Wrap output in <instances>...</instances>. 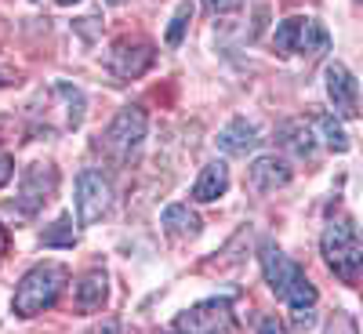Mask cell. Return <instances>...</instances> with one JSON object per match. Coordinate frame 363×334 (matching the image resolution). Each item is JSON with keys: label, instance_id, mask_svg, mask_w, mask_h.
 Listing matches in <instances>:
<instances>
[{"label": "cell", "instance_id": "obj_1", "mask_svg": "<svg viewBox=\"0 0 363 334\" xmlns=\"http://www.w3.org/2000/svg\"><path fill=\"white\" fill-rule=\"evenodd\" d=\"M66 277H69L66 265H58V262H40V265H33V269L22 277L18 291H15L11 309H15L18 316H37V313L51 309L55 298L62 294V287H66Z\"/></svg>", "mask_w": 363, "mask_h": 334}, {"label": "cell", "instance_id": "obj_2", "mask_svg": "<svg viewBox=\"0 0 363 334\" xmlns=\"http://www.w3.org/2000/svg\"><path fill=\"white\" fill-rule=\"evenodd\" d=\"M320 251H323V262L330 265V272H338L345 284H352L363 269V240L356 233V226L349 218H338L323 229V240H320Z\"/></svg>", "mask_w": 363, "mask_h": 334}, {"label": "cell", "instance_id": "obj_3", "mask_svg": "<svg viewBox=\"0 0 363 334\" xmlns=\"http://www.w3.org/2000/svg\"><path fill=\"white\" fill-rule=\"evenodd\" d=\"M142 138H145V109L142 106H124L113 116V124L106 128L102 145H106V153H113V160L124 164L142 145Z\"/></svg>", "mask_w": 363, "mask_h": 334}, {"label": "cell", "instance_id": "obj_4", "mask_svg": "<svg viewBox=\"0 0 363 334\" xmlns=\"http://www.w3.org/2000/svg\"><path fill=\"white\" fill-rule=\"evenodd\" d=\"M229 327H233V306H229V298L196 301L193 309L178 313V320H174V330L178 334H225Z\"/></svg>", "mask_w": 363, "mask_h": 334}, {"label": "cell", "instance_id": "obj_5", "mask_svg": "<svg viewBox=\"0 0 363 334\" xmlns=\"http://www.w3.org/2000/svg\"><path fill=\"white\" fill-rule=\"evenodd\" d=\"M113 207V186L102 171H80L77 174V222L80 226H95L106 211Z\"/></svg>", "mask_w": 363, "mask_h": 334}, {"label": "cell", "instance_id": "obj_6", "mask_svg": "<svg viewBox=\"0 0 363 334\" xmlns=\"http://www.w3.org/2000/svg\"><path fill=\"white\" fill-rule=\"evenodd\" d=\"M262 272H265V284L272 287V294L277 298H284L287 301V294L294 291V284H301L306 280V272H301V265L298 262H291L277 244H272V240H265L262 244Z\"/></svg>", "mask_w": 363, "mask_h": 334}, {"label": "cell", "instance_id": "obj_7", "mask_svg": "<svg viewBox=\"0 0 363 334\" xmlns=\"http://www.w3.org/2000/svg\"><path fill=\"white\" fill-rule=\"evenodd\" d=\"M327 99L335 106V116H345V120L359 116V84L342 62L327 66Z\"/></svg>", "mask_w": 363, "mask_h": 334}, {"label": "cell", "instance_id": "obj_8", "mask_svg": "<svg viewBox=\"0 0 363 334\" xmlns=\"http://www.w3.org/2000/svg\"><path fill=\"white\" fill-rule=\"evenodd\" d=\"M55 193V167L48 164H33L22 174V193H18V207L26 215H33L37 207H44Z\"/></svg>", "mask_w": 363, "mask_h": 334}, {"label": "cell", "instance_id": "obj_9", "mask_svg": "<svg viewBox=\"0 0 363 334\" xmlns=\"http://www.w3.org/2000/svg\"><path fill=\"white\" fill-rule=\"evenodd\" d=\"M291 164L280 160V157H258L251 167H247V186L255 193H277L291 182Z\"/></svg>", "mask_w": 363, "mask_h": 334}, {"label": "cell", "instance_id": "obj_10", "mask_svg": "<svg viewBox=\"0 0 363 334\" xmlns=\"http://www.w3.org/2000/svg\"><path fill=\"white\" fill-rule=\"evenodd\" d=\"M258 128L255 124H247L244 116H236V120H229V124L218 131V149L222 153H229V157H247L251 149H258Z\"/></svg>", "mask_w": 363, "mask_h": 334}, {"label": "cell", "instance_id": "obj_11", "mask_svg": "<svg viewBox=\"0 0 363 334\" xmlns=\"http://www.w3.org/2000/svg\"><path fill=\"white\" fill-rule=\"evenodd\" d=\"M149 66H153V48L149 44H138V48H128L120 44L113 55H109V69L120 77V80H131V77H142Z\"/></svg>", "mask_w": 363, "mask_h": 334}, {"label": "cell", "instance_id": "obj_12", "mask_svg": "<svg viewBox=\"0 0 363 334\" xmlns=\"http://www.w3.org/2000/svg\"><path fill=\"white\" fill-rule=\"evenodd\" d=\"M277 138L298 160H313L316 157V135H313V128L306 124V120H287V124L277 131Z\"/></svg>", "mask_w": 363, "mask_h": 334}, {"label": "cell", "instance_id": "obj_13", "mask_svg": "<svg viewBox=\"0 0 363 334\" xmlns=\"http://www.w3.org/2000/svg\"><path fill=\"white\" fill-rule=\"evenodd\" d=\"M225 189H229V167H225L222 160H211V164L200 171L196 186H193V200H200V204H211V200L225 196Z\"/></svg>", "mask_w": 363, "mask_h": 334}, {"label": "cell", "instance_id": "obj_14", "mask_svg": "<svg viewBox=\"0 0 363 334\" xmlns=\"http://www.w3.org/2000/svg\"><path fill=\"white\" fill-rule=\"evenodd\" d=\"M160 222H164L167 233H174V236H182V240H193V236H200V229H203L200 215H196V211H189L186 204H171V207H164Z\"/></svg>", "mask_w": 363, "mask_h": 334}, {"label": "cell", "instance_id": "obj_15", "mask_svg": "<svg viewBox=\"0 0 363 334\" xmlns=\"http://www.w3.org/2000/svg\"><path fill=\"white\" fill-rule=\"evenodd\" d=\"M106 301V272H87L77 284V309L80 313H95Z\"/></svg>", "mask_w": 363, "mask_h": 334}, {"label": "cell", "instance_id": "obj_16", "mask_svg": "<svg viewBox=\"0 0 363 334\" xmlns=\"http://www.w3.org/2000/svg\"><path fill=\"white\" fill-rule=\"evenodd\" d=\"M330 48V33L316 22V18H306L301 22V37H298V51L309 55V58H320L323 51Z\"/></svg>", "mask_w": 363, "mask_h": 334}, {"label": "cell", "instance_id": "obj_17", "mask_svg": "<svg viewBox=\"0 0 363 334\" xmlns=\"http://www.w3.org/2000/svg\"><path fill=\"white\" fill-rule=\"evenodd\" d=\"M316 124H320V131H323V142H327L330 153H345V149H349V135L342 131L338 116H335V113H320Z\"/></svg>", "mask_w": 363, "mask_h": 334}, {"label": "cell", "instance_id": "obj_18", "mask_svg": "<svg viewBox=\"0 0 363 334\" xmlns=\"http://www.w3.org/2000/svg\"><path fill=\"white\" fill-rule=\"evenodd\" d=\"M301 22H306V18H287V22H280V26H277V33H272V44H277V51H280V55H291V51H298Z\"/></svg>", "mask_w": 363, "mask_h": 334}, {"label": "cell", "instance_id": "obj_19", "mask_svg": "<svg viewBox=\"0 0 363 334\" xmlns=\"http://www.w3.org/2000/svg\"><path fill=\"white\" fill-rule=\"evenodd\" d=\"M73 240H77V236H73V218L62 215V218H58V222L40 236V244H44V247H73Z\"/></svg>", "mask_w": 363, "mask_h": 334}, {"label": "cell", "instance_id": "obj_20", "mask_svg": "<svg viewBox=\"0 0 363 334\" xmlns=\"http://www.w3.org/2000/svg\"><path fill=\"white\" fill-rule=\"evenodd\" d=\"M189 18H193V4H189V0H182L174 18H171V26H167V37H164L167 48H178L182 44V37H186V29H189Z\"/></svg>", "mask_w": 363, "mask_h": 334}, {"label": "cell", "instance_id": "obj_21", "mask_svg": "<svg viewBox=\"0 0 363 334\" xmlns=\"http://www.w3.org/2000/svg\"><path fill=\"white\" fill-rule=\"evenodd\" d=\"M55 91L69 102V124L80 128V120H84V95H80L77 87H69V84H55Z\"/></svg>", "mask_w": 363, "mask_h": 334}, {"label": "cell", "instance_id": "obj_22", "mask_svg": "<svg viewBox=\"0 0 363 334\" xmlns=\"http://www.w3.org/2000/svg\"><path fill=\"white\" fill-rule=\"evenodd\" d=\"M287 306H291V309H309V306H316V287H313L309 280L294 284V291L287 294Z\"/></svg>", "mask_w": 363, "mask_h": 334}, {"label": "cell", "instance_id": "obj_23", "mask_svg": "<svg viewBox=\"0 0 363 334\" xmlns=\"http://www.w3.org/2000/svg\"><path fill=\"white\" fill-rule=\"evenodd\" d=\"M327 334H359V330H356L352 316H345V313H335V320L327 323Z\"/></svg>", "mask_w": 363, "mask_h": 334}, {"label": "cell", "instance_id": "obj_24", "mask_svg": "<svg viewBox=\"0 0 363 334\" xmlns=\"http://www.w3.org/2000/svg\"><path fill=\"white\" fill-rule=\"evenodd\" d=\"M294 316H291V323H294V330H309L313 323H316V313H313V306L309 309H291Z\"/></svg>", "mask_w": 363, "mask_h": 334}, {"label": "cell", "instance_id": "obj_25", "mask_svg": "<svg viewBox=\"0 0 363 334\" xmlns=\"http://www.w3.org/2000/svg\"><path fill=\"white\" fill-rule=\"evenodd\" d=\"M258 334H287V323L277 320V316H265V320L258 323Z\"/></svg>", "mask_w": 363, "mask_h": 334}, {"label": "cell", "instance_id": "obj_26", "mask_svg": "<svg viewBox=\"0 0 363 334\" xmlns=\"http://www.w3.org/2000/svg\"><path fill=\"white\" fill-rule=\"evenodd\" d=\"M11 174H15V160L11 157H0V189L11 182Z\"/></svg>", "mask_w": 363, "mask_h": 334}, {"label": "cell", "instance_id": "obj_27", "mask_svg": "<svg viewBox=\"0 0 363 334\" xmlns=\"http://www.w3.org/2000/svg\"><path fill=\"white\" fill-rule=\"evenodd\" d=\"M91 334H120V323H116V320H106L102 327H95Z\"/></svg>", "mask_w": 363, "mask_h": 334}, {"label": "cell", "instance_id": "obj_28", "mask_svg": "<svg viewBox=\"0 0 363 334\" xmlns=\"http://www.w3.org/2000/svg\"><path fill=\"white\" fill-rule=\"evenodd\" d=\"M4 244H8V240H4V226H0V255H4Z\"/></svg>", "mask_w": 363, "mask_h": 334}, {"label": "cell", "instance_id": "obj_29", "mask_svg": "<svg viewBox=\"0 0 363 334\" xmlns=\"http://www.w3.org/2000/svg\"><path fill=\"white\" fill-rule=\"evenodd\" d=\"M203 4H207V11H215V4H218V0H203Z\"/></svg>", "mask_w": 363, "mask_h": 334}, {"label": "cell", "instance_id": "obj_30", "mask_svg": "<svg viewBox=\"0 0 363 334\" xmlns=\"http://www.w3.org/2000/svg\"><path fill=\"white\" fill-rule=\"evenodd\" d=\"M58 4H62V8H69V4H80V0H58Z\"/></svg>", "mask_w": 363, "mask_h": 334}, {"label": "cell", "instance_id": "obj_31", "mask_svg": "<svg viewBox=\"0 0 363 334\" xmlns=\"http://www.w3.org/2000/svg\"><path fill=\"white\" fill-rule=\"evenodd\" d=\"M106 4H113V8H116V4H124V0H106Z\"/></svg>", "mask_w": 363, "mask_h": 334}, {"label": "cell", "instance_id": "obj_32", "mask_svg": "<svg viewBox=\"0 0 363 334\" xmlns=\"http://www.w3.org/2000/svg\"><path fill=\"white\" fill-rule=\"evenodd\" d=\"M171 334H178V330H171Z\"/></svg>", "mask_w": 363, "mask_h": 334}, {"label": "cell", "instance_id": "obj_33", "mask_svg": "<svg viewBox=\"0 0 363 334\" xmlns=\"http://www.w3.org/2000/svg\"><path fill=\"white\" fill-rule=\"evenodd\" d=\"M359 4H363V0H359Z\"/></svg>", "mask_w": 363, "mask_h": 334}]
</instances>
